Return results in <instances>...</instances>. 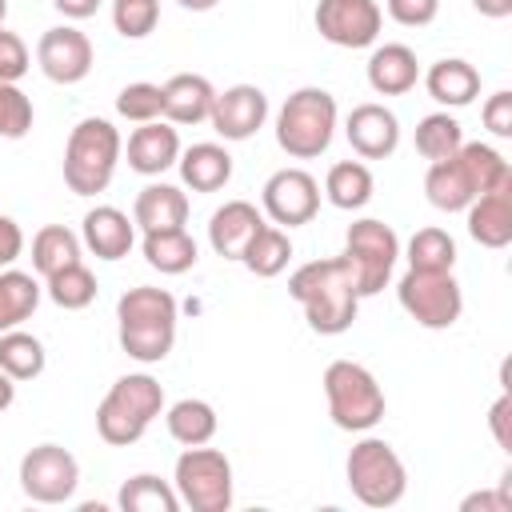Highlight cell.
I'll return each instance as SVG.
<instances>
[{"instance_id":"4fadbf2b","label":"cell","mask_w":512,"mask_h":512,"mask_svg":"<svg viewBox=\"0 0 512 512\" xmlns=\"http://www.w3.org/2000/svg\"><path fill=\"white\" fill-rule=\"evenodd\" d=\"M316 32L336 48H368L380 36L384 12L376 0H320L316 4Z\"/></svg>"},{"instance_id":"4dcf8cb0","label":"cell","mask_w":512,"mask_h":512,"mask_svg":"<svg viewBox=\"0 0 512 512\" xmlns=\"http://www.w3.org/2000/svg\"><path fill=\"white\" fill-rule=\"evenodd\" d=\"M44 364H48V352L32 332H24V328L0 332V372L4 376H12L16 384L20 380H36L44 372Z\"/></svg>"},{"instance_id":"1f68e13d","label":"cell","mask_w":512,"mask_h":512,"mask_svg":"<svg viewBox=\"0 0 512 512\" xmlns=\"http://www.w3.org/2000/svg\"><path fill=\"white\" fill-rule=\"evenodd\" d=\"M40 304V284L32 272L0 268V332L20 328Z\"/></svg>"},{"instance_id":"bcb514c9","label":"cell","mask_w":512,"mask_h":512,"mask_svg":"<svg viewBox=\"0 0 512 512\" xmlns=\"http://www.w3.org/2000/svg\"><path fill=\"white\" fill-rule=\"evenodd\" d=\"M24 252V232L12 216H0V268H12Z\"/></svg>"},{"instance_id":"484cf974","label":"cell","mask_w":512,"mask_h":512,"mask_svg":"<svg viewBox=\"0 0 512 512\" xmlns=\"http://www.w3.org/2000/svg\"><path fill=\"white\" fill-rule=\"evenodd\" d=\"M176 168H180V180L192 192H220L232 180V156H228L224 144H212V140L184 148Z\"/></svg>"},{"instance_id":"f35d334b","label":"cell","mask_w":512,"mask_h":512,"mask_svg":"<svg viewBox=\"0 0 512 512\" xmlns=\"http://www.w3.org/2000/svg\"><path fill=\"white\" fill-rule=\"evenodd\" d=\"M32 120H36V108H32V100L20 92V84L0 80V136H4V140L28 136V132H32Z\"/></svg>"},{"instance_id":"83f0119b","label":"cell","mask_w":512,"mask_h":512,"mask_svg":"<svg viewBox=\"0 0 512 512\" xmlns=\"http://www.w3.org/2000/svg\"><path fill=\"white\" fill-rule=\"evenodd\" d=\"M372 188H376V180H372V172H368L364 160H340V164H332L328 176H324V196H328V204L340 208V212L364 208V204L372 200Z\"/></svg>"},{"instance_id":"4316f807","label":"cell","mask_w":512,"mask_h":512,"mask_svg":"<svg viewBox=\"0 0 512 512\" xmlns=\"http://www.w3.org/2000/svg\"><path fill=\"white\" fill-rule=\"evenodd\" d=\"M144 260L148 268L164 272V276H180L188 268H196V240L188 236V228H164V232H144Z\"/></svg>"},{"instance_id":"2e32d148","label":"cell","mask_w":512,"mask_h":512,"mask_svg":"<svg viewBox=\"0 0 512 512\" xmlns=\"http://www.w3.org/2000/svg\"><path fill=\"white\" fill-rule=\"evenodd\" d=\"M264 120H268V96L256 84H232L216 92L212 112H208V124L224 140H248L264 128Z\"/></svg>"},{"instance_id":"e575fe53","label":"cell","mask_w":512,"mask_h":512,"mask_svg":"<svg viewBox=\"0 0 512 512\" xmlns=\"http://www.w3.org/2000/svg\"><path fill=\"white\" fill-rule=\"evenodd\" d=\"M44 288H48V300H52L56 308H64V312L88 308V304L96 300V292H100L96 276H92L84 264H68V268H60V272H52V276L44 280Z\"/></svg>"},{"instance_id":"7bdbcfd3","label":"cell","mask_w":512,"mask_h":512,"mask_svg":"<svg viewBox=\"0 0 512 512\" xmlns=\"http://www.w3.org/2000/svg\"><path fill=\"white\" fill-rule=\"evenodd\" d=\"M384 4H388V16L404 28H424L440 12V0H384Z\"/></svg>"},{"instance_id":"7dc6e473","label":"cell","mask_w":512,"mask_h":512,"mask_svg":"<svg viewBox=\"0 0 512 512\" xmlns=\"http://www.w3.org/2000/svg\"><path fill=\"white\" fill-rule=\"evenodd\" d=\"M100 4H104V0H52V8L64 12L68 20H88V16H96Z\"/></svg>"},{"instance_id":"816d5d0a","label":"cell","mask_w":512,"mask_h":512,"mask_svg":"<svg viewBox=\"0 0 512 512\" xmlns=\"http://www.w3.org/2000/svg\"><path fill=\"white\" fill-rule=\"evenodd\" d=\"M4 16H8V0H0V28H4Z\"/></svg>"},{"instance_id":"5b68a950","label":"cell","mask_w":512,"mask_h":512,"mask_svg":"<svg viewBox=\"0 0 512 512\" xmlns=\"http://www.w3.org/2000/svg\"><path fill=\"white\" fill-rule=\"evenodd\" d=\"M124 140L104 116H84L64 144V184L76 196H96L112 184Z\"/></svg>"},{"instance_id":"3957f363","label":"cell","mask_w":512,"mask_h":512,"mask_svg":"<svg viewBox=\"0 0 512 512\" xmlns=\"http://www.w3.org/2000/svg\"><path fill=\"white\" fill-rule=\"evenodd\" d=\"M120 348L140 364H160L176 344V296L168 288H128L116 300Z\"/></svg>"},{"instance_id":"d4e9b609","label":"cell","mask_w":512,"mask_h":512,"mask_svg":"<svg viewBox=\"0 0 512 512\" xmlns=\"http://www.w3.org/2000/svg\"><path fill=\"white\" fill-rule=\"evenodd\" d=\"M424 88H428V96L436 104L464 108V104H472L480 96V72L460 56H444L424 72Z\"/></svg>"},{"instance_id":"60d3db41","label":"cell","mask_w":512,"mask_h":512,"mask_svg":"<svg viewBox=\"0 0 512 512\" xmlns=\"http://www.w3.org/2000/svg\"><path fill=\"white\" fill-rule=\"evenodd\" d=\"M32 68V56H28V44L16 36V32H8V28H0V80H20L24 72Z\"/></svg>"},{"instance_id":"ba28073f","label":"cell","mask_w":512,"mask_h":512,"mask_svg":"<svg viewBox=\"0 0 512 512\" xmlns=\"http://www.w3.org/2000/svg\"><path fill=\"white\" fill-rule=\"evenodd\" d=\"M348 488L364 508H392L404 500L408 492V472L404 460L396 456V448L380 436H364L360 444H352L348 452Z\"/></svg>"},{"instance_id":"ab89813d","label":"cell","mask_w":512,"mask_h":512,"mask_svg":"<svg viewBox=\"0 0 512 512\" xmlns=\"http://www.w3.org/2000/svg\"><path fill=\"white\" fill-rule=\"evenodd\" d=\"M112 24L124 40H144L160 24V0H112Z\"/></svg>"},{"instance_id":"d6986e66","label":"cell","mask_w":512,"mask_h":512,"mask_svg":"<svg viewBox=\"0 0 512 512\" xmlns=\"http://www.w3.org/2000/svg\"><path fill=\"white\" fill-rule=\"evenodd\" d=\"M80 244L96 260H124L132 252V244H136V224L128 220V212H120L112 204H96V208L84 212Z\"/></svg>"},{"instance_id":"9a60e30c","label":"cell","mask_w":512,"mask_h":512,"mask_svg":"<svg viewBox=\"0 0 512 512\" xmlns=\"http://www.w3.org/2000/svg\"><path fill=\"white\" fill-rule=\"evenodd\" d=\"M36 64L52 84H80L92 72V40L72 24L48 28L36 40Z\"/></svg>"},{"instance_id":"f907efd6","label":"cell","mask_w":512,"mask_h":512,"mask_svg":"<svg viewBox=\"0 0 512 512\" xmlns=\"http://www.w3.org/2000/svg\"><path fill=\"white\" fill-rule=\"evenodd\" d=\"M180 8H188V12H208V8H216L220 0H176Z\"/></svg>"},{"instance_id":"b9f144b4","label":"cell","mask_w":512,"mask_h":512,"mask_svg":"<svg viewBox=\"0 0 512 512\" xmlns=\"http://www.w3.org/2000/svg\"><path fill=\"white\" fill-rule=\"evenodd\" d=\"M480 116H484V128H488L492 136H500V140H508V136H512V92H508V88H500V92H492V96L484 100V108H480Z\"/></svg>"},{"instance_id":"d6a6232c","label":"cell","mask_w":512,"mask_h":512,"mask_svg":"<svg viewBox=\"0 0 512 512\" xmlns=\"http://www.w3.org/2000/svg\"><path fill=\"white\" fill-rule=\"evenodd\" d=\"M288 260H292V240H288V232L276 228V224H264V228L252 236L248 252L240 256V264H244L252 276H260V280L280 276V272L288 268Z\"/></svg>"},{"instance_id":"d590c367","label":"cell","mask_w":512,"mask_h":512,"mask_svg":"<svg viewBox=\"0 0 512 512\" xmlns=\"http://www.w3.org/2000/svg\"><path fill=\"white\" fill-rule=\"evenodd\" d=\"M460 144H464V128L448 112H432L416 124V152L424 160H448L460 152Z\"/></svg>"},{"instance_id":"f546056e","label":"cell","mask_w":512,"mask_h":512,"mask_svg":"<svg viewBox=\"0 0 512 512\" xmlns=\"http://www.w3.org/2000/svg\"><path fill=\"white\" fill-rule=\"evenodd\" d=\"M80 236L64 224H44L36 236H32V268L48 280L52 272L68 268V264H80Z\"/></svg>"},{"instance_id":"e0dca14e","label":"cell","mask_w":512,"mask_h":512,"mask_svg":"<svg viewBox=\"0 0 512 512\" xmlns=\"http://www.w3.org/2000/svg\"><path fill=\"white\" fill-rule=\"evenodd\" d=\"M344 136L360 160H388L400 144V120L384 104H356L344 120Z\"/></svg>"},{"instance_id":"681fc988","label":"cell","mask_w":512,"mask_h":512,"mask_svg":"<svg viewBox=\"0 0 512 512\" xmlns=\"http://www.w3.org/2000/svg\"><path fill=\"white\" fill-rule=\"evenodd\" d=\"M12 400H16V380L0 372V412H8V408H12Z\"/></svg>"},{"instance_id":"74e56055","label":"cell","mask_w":512,"mask_h":512,"mask_svg":"<svg viewBox=\"0 0 512 512\" xmlns=\"http://www.w3.org/2000/svg\"><path fill=\"white\" fill-rule=\"evenodd\" d=\"M116 112L132 124H148V120H164V88L160 84H148V80H136V84H124L120 96H116Z\"/></svg>"},{"instance_id":"8fae6325","label":"cell","mask_w":512,"mask_h":512,"mask_svg":"<svg viewBox=\"0 0 512 512\" xmlns=\"http://www.w3.org/2000/svg\"><path fill=\"white\" fill-rule=\"evenodd\" d=\"M396 296H400V308L420 324V328H452L464 312V292L456 284L452 272H416L408 268L396 284Z\"/></svg>"},{"instance_id":"52a82bcc","label":"cell","mask_w":512,"mask_h":512,"mask_svg":"<svg viewBox=\"0 0 512 512\" xmlns=\"http://www.w3.org/2000/svg\"><path fill=\"white\" fill-rule=\"evenodd\" d=\"M324 396L332 424L344 432H368L384 420V388L356 360H332L324 368Z\"/></svg>"},{"instance_id":"cb8c5ba5","label":"cell","mask_w":512,"mask_h":512,"mask_svg":"<svg viewBox=\"0 0 512 512\" xmlns=\"http://www.w3.org/2000/svg\"><path fill=\"white\" fill-rule=\"evenodd\" d=\"M132 224L140 232H164V228H184L188 224V196L176 184H148L140 188L136 204H132Z\"/></svg>"},{"instance_id":"ee69618b","label":"cell","mask_w":512,"mask_h":512,"mask_svg":"<svg viewBox=\"0 0 512 512\" xmlns=\"http://www.w3.org/2000/svg\"><path fill=\"white\" fill-rule=\"evenodd\" d=\"M488 428H492L496 444H500L504 452H512V396H508V392L492 404V412H488Z\"/></svg>"},{"instance_id":"7c38bea8","label":"cell","mask_w":512,"mask_h":512,"mask_svg":"<svg viewBox=\"0 0 512 512\" xmlns=\"http://www.w3.org/2000/svg\"><path fill=\"white\" fill-rule=\"evenodd\" d=\"M80 484V464L60 444H36L20 460V488L36 504H68Z\"/></svg>"},{"instance_id":"277c9868","label":"cell","mask_w":512,"mask_h":512,"mask_svg":"<svg viewBox=\"0 0 512 512\" xmlns=\"http://www.w3.org/2000/svg\"><path fill=\"white\" fill-rule=\"evenodd\" d=\"M160 412H164V388H160V380L148 376V372H128L96 404V432H100L104 444L128 448V444H136L148 432V424Z\"/></svg>"},{"instance_id":"7402d4cb","label":"cell","mask_w":512,"mask_h":512,"mask_svg":"<svg viewBox=\"0 0 512 512\" xmlns=\"http://www.w3.org/2000/svg\"><path fill=\"white\" fill-rule=\"evenodd\" d=\"M164 88V120L168 124H204L208 112H212V100H216V88L208 76H196V72H176Z\"/></svg>"},{"instance_id":"30bf717a","label":"cell","mask_w":512,"mask_h":512,"mask_svg":"<svg viewBox=\"0 0 512 512\" xmlns=\"http://www.w3.org/2000/svg\"><path fill=\"white\" fill-rule=\"evenodd\" d=\"M396 256H400V240H396V232L384 220H372L368 216V220H356L348 228V236H344V260L352 268V280H356L360 300L364 296H376L388 284V276L396 268Z\"/></svg>"},{"instance_id":"836d02e7","label":"cell","mask_w":512,"mask_h":512,"mask_svg":"<svg viewBox=\"0 0 512 512\" xmlns=\"http://www.w3.org/2000/svg\"><path fill=\"white\" fill-rule=\"evenodd\" d=\"M116 504L124 512H176L180 508V496L168 480L152 476V472H136L132 480H124Z\"/></svg>"},{"instance_id":"f1b7e54d","label":"cell","mask_w":512,"mask_h":512,"mask_svg":"<svg viewBox=\"0 0 512 512\" xmlns=\"http://www.w3.org/2000/svg\"><path fill=\"white\" fill-rule=\"evenodd\" d=\"M164 424H168V436H172L176 444L196 448V444H208V440L216 436V424H220V420H216V408H212L208 400L184 396V400H176V404L168 408Z\"/></svg>"},{"instance_id":"6da1fadb","label":"cell","mask_w":512,"mask_h":512,"mask_svg":"<svg viewBox=\"0 0 512 512\" xmlns=\"http://www.w3.org/2000/svg\"><path fill=\"white\" fill-rule=\"evenodd\" d=\"M288 296L304 308V320L320 336H340L352 328L360 292L352 280V268L344 256L328 260H308L288 276Z\"/></svg>"},{"instance_id":"f6af8a7d","label":"cell","mask_w":512,"mask_h":512,"mask_svg":"<svg viewBox=\"0 0 512 512\" xmlns=\"http://www.w3.org/2000/svg\"><path fill=\"white\" fill-rule=\"evenodd\" d=\"M512 512V492H508V484H500L496 492H472V496H464L460 500V512Z\"/></svg>"},{"instance_id":"603a6c76","label":"cell","mask_w":512,"mask_h":512,"mask_svg":"<svg viewBox=\"0 0 512 512\" xmlns=\"http://www.w3.org/2000/svg\"><path fill=\"white\" fill-rule=\"evenodd\" d=\"M420 80V60L408 44H380L368 56V84L376 96H404Z\"/></svg>"},{"instance_id":"9c48e42d","label":"cell","mask_w":512,"mask_h":512,"mask_svg":"<svg viewBox=\"0 0 512 512\" xmlns=\"http://www.w3.org/2000/svg\"><path fill=\"white\" fill-rule=\"evenodd\" d=\"M172 488L192 512H228L232 508V460L220 448H184L172 472Z\"/></svg>"},{"instance_id":"ffe728a7","label":"cell","mask_w":512,"mask_h":512,"mask_svg":"<svg viewBox=\"0 0 512 512\" xmlns=\"http://www.w3.org/2000/svg\"><path fill=\"white\" fill-rule=\"evenodd\" d=\"M464 212H468V236L480 248H508L512 244V180L480 192Z\"/></svg>"},{"instance_id":"8992f818","label":"cell","mask_w":512,"mask_h":512,"mask_svg":"<svg viewBox=\"0 0 512 512\" xmlns=\"http://www.w3.org/2000/svg\"><path fill=\"white\" fill-rule=\"evenodd\" d=\"M336 132V96L328 88H296L276 112V144L292 160H316Z\"/></svg>"},{"instance_id":"c3c4849f","label":"cell","mask_w":512,"mask_h":512,"mask_svg":"<svg viewBox=\"0 0 512 512\" xmlns=\"http://www.w3.org/2000/svg\"><path fill=\"white\" fill-rule=\"evenodd\" d=\"M472 8H476L480 16H488V20H504V16H512V0H472Z\"/></svg>"},{"instance_id":"5bb4252c","label":"cell","mask_w":512,"mask_h":512,"mask_svg":"<svg viewBox=\"0 0 512 512\" xmlns=\"http://www.w3.org/2000/svg\"><path fill=\"white\" fill-rule=\"evenodd\" d=\"M264 212L280 228H300L320 212V184L304 168H280L264 180Z\"/></svg>"},{"instance_id":"ac0fdd59","label":"cell","mask_w":512,"mask_h":512,"mask_svg":"<svg viewBox=\"0 0 512 512\" xmlns=\"http://www.w3.org/2000/svg\"><path fill=\"white\" fill-rule=\"evenodd\" d=\"M264 228V212L248 200H228L208 216V244L224 260H240L252 244V236Z\"/></svg>"},{"instance_id":"44dd1931","label":"cell","mask_w":512,"mask_h":512,"mask_svg":"<svg viewBox=\"0 0 512 512\" xmlns=\"http://www.w3.org/2000/svg\"><path fill=\"white\" fill-rule=\"evenodd\" d=\"M180 160V136L168 120H148L128 136V168L140 176H160Z\"/></svg>"},{"instance_id":"8d00e7d4","label":"cell","mask_w":512,"mask_h":512,"mask_svg":"<svg viewBox=\"0 0 512 512\" xmlns=\"http://www.w3.org/2000/svg\"><path fill=\"white\" fill-rule=\"evenodd\" d=\"M408 268H416V272H452L456 268V240L444 228H420L408 240Z\"/></svg>"},{"instance_id":"7a4b0ae2","label":"cell","mask_w":512,"mask_h":512,"mask_svg":"<svg viewBox=\"0 0 512 512\" xmlns=\"http://www.w3.org/2000/svg\"><path fill=\"white\" fill-rule=\"evenodd\" d=\"M512 180V168L508 160L492 148V144H460L456 156L448 160H432L428 164V176H424V192H428V204L440 208V212H464L480 192L496 188Z\"/></svg>"}]
</instances>
